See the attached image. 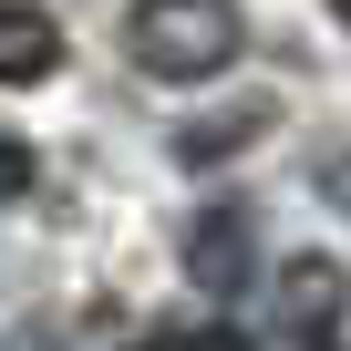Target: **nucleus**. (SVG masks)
I'll return each instance as SVG.
<instances>
[{"mask_svg": "<svg viewBox=\"0 0 351 351\" xmlns=\"http://www.w3.org/2000/svg\"><path fill=\"white\" fill-rule=\"evenodd\" d=\"M124 52L145 83H217L248 52V21H238V0H134Z\"/></svg>", "mask_w": 351, "mask_h": 351, "instance_id": "nucleus-1", "label": "nucleus"}, {"mask_svg": "<svg viewBox=\"0 0 351 351\" xmlns=\"http://www.w3.org/2000/svg\"><path fill=\"white\" fill-rule=\"evenodd\" d=\"M320 197H330V207H351V155H330V165H320Z\"/></svg>", "mask_w": 351, "mask_h": 351, "instance_id": "nucleus-7", "label": "nucleus"}, {"mask_svg": "<svg viewBox=\"0 0 351 351\" xmlns=\"http://www.w3.org/2000/svg\"><path fill=\"white\" fill-rule=\"evenodd\" d=\"M32 186V145H0V197H21Z\"/></svg>", "mask_w": 351, "mask_h": 351, "instance_id": "nucleus-6", "label": "nucleus"}, {"mask_svg": "<svg viewBox=\"0 0 351 351\" xmlns=\"http://www.w3.org/2000/svg\"><path fill=\"white\" fill-rule=\"evenodd\" d=\"M248 269H258L248 217H238V207H207V217L186 228V279H197L207 300H238V289H248Z\"/></svg>", "mask_w": 351, "mask_h": 351, "instance_id": "nucleus-2", "label": "nucleus"}, {"mask_svg": "<svg viewBox=\"0 0 351 351\" xmlns=\"http://www.w3.org/2000/svg\"><path fill=\"white\" fill-rule=\"evenodd\" d=\"M330 11H341V21H351V0H330Z\"/></svg>", "mask_w": 351, "mask_h": 351, "instance_id": "nucleus-8", "label": "nucleus"}, {"mask_svg": "<svg viewBox=\"0 0 351 351\" xmlns=\"http://www.w3.org/2000/svg\"><path fill=\"white\" fill-rule=\"evenodd\" d=\"M62 73V21L32 0H0V83H42Z\"/></svg>", "mask_w": 351, "mask_h": 351, "instance_id": "nucleus-4", "label": "nucleus"}, {"mask_svg": "<svg viewBox=\"0 0 351 351\" xmlns=\"http://www.w3.org/2000/svg\"><path fill=\"white\" fill-rule=\"evenodd\" d=\"M155 351H248L228 320H197V330H155Z\"/></svg>", "mask_w": 351, "mask_h": 351, "instance_id": "nucleus-5", "label": "nucleus"}, {"mask_svg": "<svg viewBox=\"0 0 351 351\" xmlns=\"http://www.w3.org/2000/svg\"><path fill=\"white\" fill-rule=\"evenodd\" d=\"M279 300H289L300 341H330V330H341V300H351V269H341V258H289V269H279Z\"/></svg>", "mask_w": 351, "mask_h": 351, "instance_id": "nucleus-3", "label": "nucleus"}]
</instances>
